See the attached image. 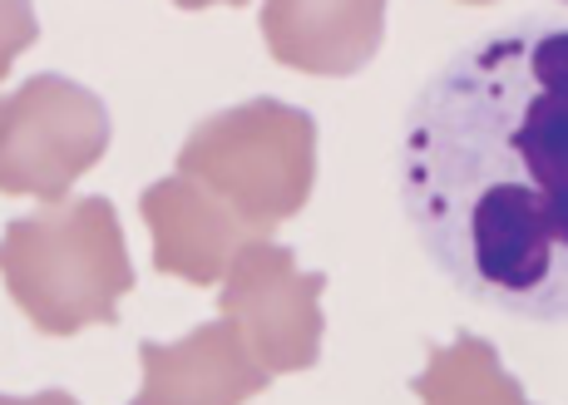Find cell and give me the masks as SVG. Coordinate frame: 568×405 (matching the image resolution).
<instances>
[{"label":"cell","mask_w":568,"mask_h":405,"mask_svg":"<svg viewBox=\"0 0 568 405\" xmlns=\"http://www.w3.org/2000/svg\"><path fill=\"white\" fill-rule=\"evenodd\" d=\"M465 6H489V0H465Z\"/></svg>","instance_id":"obj_12"},{"label":"cell","mask_w":568,"mask_h":405,"mask_svg":"<svg viewBox=\"0 0 568 405\" xmlns=\"http://www.w3.org/2000/svg\"><path fill=\"white\" fill-rule=\"evenodd\" d=\"M410 396L420 405H534L479 332L425 346V366L410 381Z\"/></svg>","instance_id":"obj_9"},{"label":"cell","mask_w":568,"mask_h":405,"mask_svg":"<svg viewBox=\"0 0 568 405\" xmlns=\"http://www.w3.org/2000/svg\"><path fill=\"white\" fill-rule=\"evenodd\" d=\"M10 302L45 336H80L84 326H114L119 302L134 292V262L124 223L104 193L50 203L10 217L0 247Z\"/></svg>","instance_id":"obj_2"},{"label":"cell","mask_w":568,"mask_h":405,"mask_svg":"<svg viewBox=\"0 0 568 405\" xmlns=\"http://www.w3.org/2000/svg\"><path fill=\"white\" fill-rule=\"evenodd\" d=\"M396 183L420 253L469 302L568 326V16L465 40L406 109Z\"/></svg>","instance_id":"obj_1"},{"label":"cell","mask_w":568,"mask_h":405,"mask_svg":"<svg viewBox=\"0 0 568 405\" xmlns=\"http://www.w3.org/2000/svg\"><path fill=\"white\" fill-rule=\"evenodd\" d=\"M144 386L129 405H247L272 386L227 316L193 326L183 342H139Z\"/></svg>","instance_id":"obj_8"},{"label":"cell","mask_w":568,"mask_h":405,"mask_svg":"<svg viewBox=\"0 0 568 405\" xmlns=\"http://www.w3.org/2000/svg\"><path fill=\"white\" fill-rule=\"evenodd\" d=\"M139 217L149 223V237H154V272L189 282V287L223 282L233 257L253 237H262L223 199H213L203 183L183 179V173L149 183L144 199H139Z\"/></svg>","instance_id":"obj_6"},{"label":"cell","mask_w":568,"mask_h":405,"mask_svg":"<svg viewBox=\"0 0 568 405\" xmlns=\"http://www.w3.org/2000/svg\"><path fill=\"white\" fill-rule=\"evenodd\" d=\"M257 26L277 64L316 80H352L381 54L386 0H262Z\"/></svg>","instance_id":"obj_7"},{"label":"cell","mask_w":568,"mask_h":405,"mask_svg":"<svg viewBox=\"0 0 568 405\" xmlns=\"http://www.w3.org/2000/svg\"><path fill=\"white\" fill-rule=\"evenodd\" d=\"M0 405H80L70 391H36V396H6Z\"/></svg>","instance_id":"obj_10"},{"label":"cell","mask_w":568,"mask_h":405,"mask_svg":"<svg viewBox=\"0 0 568 405\" xmlns=\"http://www.w3.org/2000/svg\"><path fill=\"white\" fill-rule=\"evenodd\" d=\"M109 109L94 90L64 74H30L6 94L0 119V189L10 199L64 203L104 159Z\"/></svg>","instance_id":"obj_4"},{"label":"cell","mask_w":568,"mask_h":405,"mask_svg":"<svg viewBox=\"0 0 568 405\" xmlns=\"http://www.w3.org/2000/svg\"><path fill=\"white\" fill-rule=\"evenodd\" d=\"M322 292L326 272H302L292 247L253 237L227 267L223 292H217V316L237 326V336L267 376H292V371H312L322 361Z\"/></svg>","instance_id":"obj_5"},{"label":"cell","mask_w":568,"mask_h":405,"mask_svg":"<svg viewBox=\"0 0 568 405\" xmlns=\"http://www.w3.org/2000/svg\"><path fill=\"white\" fill-rule=\"evenodd\" d=\"M179 10H207V6H247V0H173Z\"/></svg>","instance_id":"obj_11"},{"label":"cell","mask_w":568,"mask_h":405,"mask_svg":"<svg viewBox=\"0 0 568 405\" xmlns=\"http://www.w3.org/2000/svg\"><path fill=\"white\" fill-rule=\"evenodd\" d=\"M179 173L203 183L262 237H272L312 199L316 119L272 94L227 104L189 129L179 149Z\"/></svg>","instance_id":"obj_3"}]
</instances>
